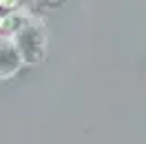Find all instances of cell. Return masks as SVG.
Wrapping results in <instances>:
<instances>
[{
  "label": "cell",
  "instance_id": "obj_1",
  "mask_svg": "<svg viewBox=\"0 0 146 144\" xmlns=\"http://www.w3.org/2000/svg\"><path fill=\"white\" fill-rule=\"evenodd\" d=\"M11 40L18 49L22 64H40L46 55V42H49V31L40 18H33L29 13L20 22V27L11 33Z\"/></svg>",
  "mask_w": 146,
  "mask_h": 144
},
{
  "label": "cell",
  "instance_id": "obj_2",
  "mask_svg": "<svg viewBox=\"0 0 146 144\" xmlns=\"http://www.w3.org/2000/svg\"><path fill=\"white\" fill-rule=\"evenodd\" d=\"M20 67H22V58L13 40L9 36H0V80L13 78L20 71Z\"/></svg>",
  "mask_w": 146,
  "mask_h": 144
},
{
  "label": "cell",
  "instance_id": "obj_3",
  "mask_svg": "<svg viewBox=\"0 0 146 144\" xmlns=\"http://www.w3.org/2000/svg\"><path fill=\"white\" fill-rule=\"evenodd\" d=\"M66 2H69V0H36V5L44 7V9H60Z\"/></svg>",
  "mask_w": 146,
  "mask_h": 144
},
{
  "label": "cell",
  "instance_id": "obj_4",
  "mask_svg": "<svg viewBox=\"0 0 146 144\" xmlns=\"http://www.w3.org/2000/svg\"><path fill=\"white\" fill-rule=\"evenodd\" d=\"M22 2H25V0H22ZM33 2H36V0H33Z\"/></svg>",
  "mask_w": 146,
  "mask_h": 144
}]
</instances>
